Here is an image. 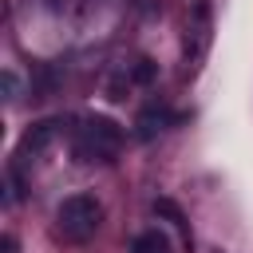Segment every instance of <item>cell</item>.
Listing matches in <instances>:
<instances>
[{"instance_id":"1","label":"cell","mask_w":253,"mask_h":253,"mask_svg":"<svg viewBox=\"0 0 253 253\" xmlns=\"http://www.w3.org/2000/svg\"><path fill=\"white\" fill-rule=\"evenodd\" d=\"M75 158L79 162H115L119 150H123V126L115 119H103V115H91L75 126Z\"/></svg>"},{"instance_id":"2","label":"cell","mask_w":253,"mask_h":253,"mask_svg":"<svg viewBox=\"0 0 253 253\" xmlns=\"http://www.w3.org/2000/svg\"><path fill=\"white\" fill-rule=\"evenodd\" d=\"M99 221H103V206H99V198H91V194H71V198H63L59 210H55V233H59L63 241H75V245L91 241L95 229H99Z\"/></svg>"},{"instance_id":"3","label":"cell","mask_w":253,"mask_h":253,"mask_svg":"<svg viewBox=\"0 0 253 253\" xmlns=\"http://www.w3.org/2000/svg\"><path fill=\"white\" fill-rule=\"evenodd\" d=\"M210 40H213V16H210V4H194L190 16H186V67H190V71L206 59Z\"/></svg>"},{"instance_id":"4","label":"cell","mask_w":253,"mask_h":253,"mask_svg":"<svg viewBox=\"0 0 253 253\" xmlns=\"http://www.w3.org/2000/svg\"><path fill=\"white\" fill-rule=\"evenodd\" d=\"M55 130H59V123H55V119L32 123V126L24 130V138H20V146H16V158H40V154L55 142Z\"/></svg>"},{"instance_id":"5","label":"cell","mask_w":253,"mask_h":253,"mask_svg":"<svg viewBox=\"0 0 253 253\" xmlns=\"http://www.w3.org/2000/svg\"><path fill=\"white\" fill-rule=\"evenodd\" d=\"M166 123H170V111L162 107V103H150L138 119H134V134L146 142V138H154V134H162L166 130Z\"/></svg>"},{"instance_id":"6","label":"cell","mask_w":253,"mask_h":253,"mask_svg":"<svg viewBox=\"0 0 253 253\" xmlns=\"http://www.w3.org/2000/svg\"><path fill=\"white\" fill-rule=\"evenodd\" d=\"M130 253H170V245H166V237H162L158 229H146V233H138V237H134Z\"/></svg>"},{"instance_id":"7","label":"cell","mask_w":253,"mask_h":253,"mask_svg":"<svg viewBox=\"0 0 253 253\" xmlns=\"http://www.w3.org/2000/svg\"><path fill=\"white\" fill-rule=\"evenodd\" d=\"M154 213H162V217H170V225H178L182 233H186V217H182V210L170 202V198H158L154 202Z\"/></svg>"},{"instance_id":"8","label":"cell","mask_w":253,"mask_h":253,"mask_svg":"<svg viewBox=\"0 0 253 253\" xmlns=\"http://www.w3.org/2000/svg\"><path fill=\"white\" fill-rule=\"evenodd\" d=\"M4 253H16V241L12 237H4Z\"/></svg>"}]
</instances>
